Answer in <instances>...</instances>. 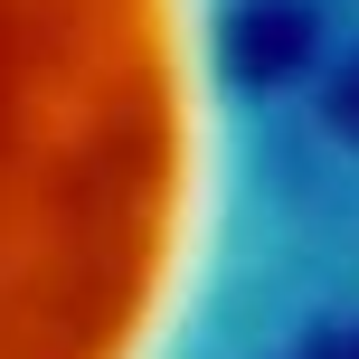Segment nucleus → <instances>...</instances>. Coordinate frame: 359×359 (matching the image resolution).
Masks as SVG:
<instances>
[{
  "mask_svg": "<svg viewBox=\"0 0 359 359\" xmlns=\"http://www.w3.org/2000/svg\"><path fill=\"white\" fill-rule=\"evenodd\" d=\"M303 38H312V29H303V10H284V0H274V10H255L246 29H236V57H246L255 76H284L293 57H303Z\"/></svg>",
  "mask_w": 359,
  "mask_h": 359,
  "instance_id": "1",
  "label": "nucleus"
},
{
  "mask_svg": "<svg viewBox=\"0 0 359 359\" xmlns=\"http://www.w3.org/2000/svg\"><path fill=\"white\" fill-rule=\"evenodd\" d=\"M331 114H341V123H359V76H350L341 95H331Z\"/></svg>",
  "mask_w": 359,
  "mask_h": 359,
  "instance_id": "2",
  "label": "nucleus"
},
{
  "mask_svg": "<svg viewBox=\"0 0 359 359\" xmlns=\"http://www.w3.org/2000/svg\"><path fill=\"white\" fill-rule=\"evenodd\" d=\"M350 359H359V350H350Z\"/></svg>",
  "mask_w": 359,
  "mask_h": 359,
  "instance_id": "3",
  "label": "nucleus"
}]
</instances>
